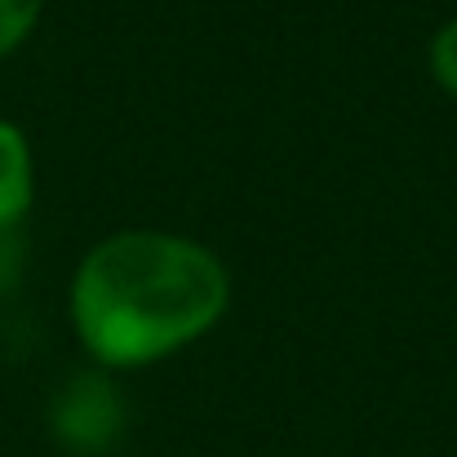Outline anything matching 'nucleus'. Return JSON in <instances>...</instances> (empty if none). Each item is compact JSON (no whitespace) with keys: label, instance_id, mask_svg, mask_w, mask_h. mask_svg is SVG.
Wrapping results in <instances>:
<instances>
[{"label":"nucleus","instance_id":"nucleus-1","mask_svg":"<svg viewBox=\"0 0 457 457\" xmlns=\"http://www.w3.org/2000/svg\"><path fill=\"white\" fill-rule=\"evenodd\" d=\"M231 306L227 262L160 227L112 231L71 271L67 315L85 355L107 369H147L209 337Z\"/></svg>","mask_w":457,"mask_h":457},{"label":"nucleus","instance_id":"nucleus-2","mask_svg":"<svg viewBox=\"0 0 457 457\" xmlns=\"http://www.w3.org/2000/svg\"><path fill=\"white\" fill-rule=\"evenodd\" d=\"M49 431L71 457H103L125 431V404L107 369L76 373L49 404Z\"/></svg>","mask_w":457,"mask_h":457},{"label":"nucleus","instance_id":"nucleus-3","mask_svg":"<svg viewBox=\"0 0 457 457\" xmlns=\"http://www.w3.org/2000/svg\"><path fill=\"white\" fill-rule=\"evenodd\" d=\"M36 204V155L18 120L0 116V227H22Z\"/></svg>","mask_w":457,"mask_h":457},{"label":"nucleus","instance_id":"nucleus-4","mask_svg":"<svg viewBox=\"0 0 457 457\" xmlns=\"http://www.w3.org/2000/svg\"><path fill=\"white\" fill-rule=\"evenodd\" d=\"M40 13H45V0H0V62L13 58L31 40Z\"/></svg>","mask_w":457,"mask_h":457},{"label":"nucleus","instance_id":"nucleus-5","mask_svg":"<svg viewBox=\"0 0 457 457\" xmlns=\"http://www.w3.org/2000/svg\"><path fill=\"white\" fill-rule=\"evenodd\" d=\"M427 67H431V80L457 103V18L436 27V36L427 45Z\"/></svg>","mask_w":457,"mask_h":457},{"label":"nucleus","instance_id":"nucleus-6","mask_svg":"<svg viewBox=\"0 0 457 457\" xmlns=\"http://www.w3.org/2000/svg\"><path fill=\"white\" fill-rule=\"evenodd\" d=\"M22 271V227H0V294L18 285Z\"/></svg>","mask_w":457,"mask_h":457}]
</instances>
